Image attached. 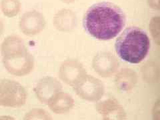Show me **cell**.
Returning <instances> with one entry per match:
<instances>
[{"label": "cell", "mask_w": 160, "mask_h": 120, "mask_svg": "<svg viewBox=\"0 0 160 120\" xmlns=\"http://www.w3.org/2000/svg\"><path fill=\"white\" fill-rule=\"evenodd\" d=\"M126 22L123 10L111 2H99L89 7L83 19L86 32L93 38L107 41L116 38Z\"/></svg>", "instance_id": "obj_1"}, {"label": "cell", "mask_w": 160, "mask_h": 120, "mask_svg": "<svg viewBox=\"0 0 160 120\" xmlns=\"http://www.w3.org/2000/svg\"><path fill=\"white\" fill-rule=\"evenodd\" d=\"M1 54L4 68L13 76H25L33 70L34 58L28 51L23 40L18 36L12 35L3 40Z\"/></svg>", "instance_id": "obj_2"}, {"label": "cell", "mask_w": 160, "mask_h": 120, "mask_svg": "<svg viewBox=\"0 0 160 120\" xmlns=\"http://www.w3.org/2000/svg\"><path fill=\"white\" fill-rule=\"evenodd\" d=\"M115 48L118 56L124 62L137 64L146 58L150 48V40L141 28H126L117 38Z\"/></svg>", "instance_id": "obj_3"}, {"label": "cell", "mask_w": 160, "mask_h": 120, "mask_svg": "<svg viewBox=\"0 0 160 120\" xmlns=\"http://www.w3.org/2000/svg\"><path fill=\"white\" fill-rule=\"evenodd\" d=\"M28 93L21 83L9 79L0 80V106L17 108L24 106Z\"/></svg>", "instance_id": "obj_4"}, {"label": "cell", "mask_w": 160, "mask_h": 120, "mask_svg": "<svg viewBox=\"0 0 160 120\" xmlns=\"http://www.w3.org/2000/svg\"><path fill=\"white\" fill-rule=\"evenodd\" d=\"M73 88L80 98L89 102L99 101L105 92L104 85L101 80L88 74Z\"/></svg>", "instance_id": "obj_5"}, {"label": "cell", "mask_w": 160, "mask_h": 120, "mask_svg": "<svg viewBox=\"0 0 160 120\" xmlns=\"http://www.w3.org/2000/svg\"><path fill=\"white\" fill-rule=\"evenodd\" d=\"M46 26L43 15L36 10L24 13L19 21V28L24 35L34 36L41 33Z\"/></svg>", "instance_id": "obj_6"}, {"label": "cell", "mask_w": 160, "mask_h": 120, "mask_svg": "<svg viewBox=\"0 0 160 120\" xmlns=\"http://www.w3.org/2000/svg\"><path fill=\"white\" fill-rule=\"evenodd\" d=\"M92 66L100 76L109 78L118 71L119 62L113 53L101 52L94 56L92 60Z\"/></svg>", "instance_id": "obj_7"}, {"label": "cell", "mask_w": 160, "mask_h": 120, "mask_svg": "<svg viewBox=\"0 0 160 120\" xmlns=\"http://www.w3.org/2000/svg\"><path fill=\"white\" fill-rule=\"evenodd\" d=\"M86 75V70L82 63L76 59L66 60L60 66L59 70V78L72 87Z\"/></svg>", "instance_id": "obj_8"}, {"label": "cell", "mask_w": 160, "mask_h": 120, "mask_svg": "<svg viewBox=\"0 0 160 120\" xmlns=\"http://www.w3.org/2000/svg\"><path fill=\"white\" fill-rule=\"evenodd\" d=\"M60 92H62V85L56 78L52 77L42 78L34 88V92L38 99L46 105Z\"/></svg>", "instance_id": "obj_9"}, {"label": "cell", "mask_w": 160, "mask_h": 120, "mask_svg": "<svg viewBox=\"0 0 160 120\" xmlns=\"http://www.w3.org/2000/svg\"><path fill=\"white\" fill-rule=\"evenodd\" d=\"M97 111L105 120H126V112L117 99L108 98L99 102L96 106Z\"/></svg>", "instance_id": "obj_10"}, {"label": "cell", "mask_w": 160, "mask_h": 120, "mask_svg": "<svg viewBox=\"0 0 160 120\" xmlns=\"http://www.w3.org/2000/svg\"><path fill=\"white\" fill-rule=\"evenodd\" d=\"M53 23L54 27L59 31L70 32L77 25L76 14L71 9H60L54 16Z\"/></svg>", "instance_id": "obj_11"}, {"label": "cell", "mask_w": 160, "mask_h": 120, "mask_svg": "<svg viewBox=\"0 0 160 120\" xmlns=\"http://www.w3.org/2000/svg\"><path fill=\"white\" fill-rule=\"evenodd\" d=\"M49 109L57 114L69 112L74 106V99L71 95L63 91L58 93L48 104Z\"/></svg>", "instance_id": "obj_12"}, {"label": "cell", "mask_w": 160, "mask_h": 120, "mask_svg": "<svg viewBox=\"0 0 160 120\" xmlns=\"http://www.w3.org/2000/svg\"><path fill=\"white\" fill-rule=\"evenodd\" d=\"M138 81L136 73L129 68L122 69L116 74L115 83L119 91L128 92L135 87Z\"/></svg>", "instance_id": "obj_13"}, {"label": "cell", "mask_w": 160, "mask_h": 120, "mask_svg": "<svg viewBox=\"0 0 160 120\" xmlns=\"http://www.w3.org/2000/svg\"><path fill=\"white\" fill-rule=\"evenodd\" d=\"M21 6L20 0H2L0 4L2 13L10 18L18 16L21 10Z\"/></svg>", "instance_id": "obj_14"}, {"label": "cell", "mask_w": 160, "mask_h": 120, "mask_svg": "<svg viewBox=\"0 0 160 120\" xmlns=\"http://www.w3.org/2000/svg\"><path fill=\"white\" fill-rule=\"evenodd\" d=\"M23 120H53L46 110L41 108H33L26 113Z\"/></svg>", "instance_id": "obj_15"}, {"label": "cell", "mask_w": 160, "mask_h": 120, "mask_svg": "<svg viewBox=\"0 0 160 120\" xmlns=\"http://www.w3.org/2000/svg\"><path fill=\"white\" fill-rule=\"evenodd\" d=\"M149 29L153 39L158 45L159 43V18L153 17L149 23Z\"/></svg>", "instance_id": "obj_16"}, {"label": "cell", "mask_w": 160, "mask_h": 120, "mask_svg": "<svg viewBox=\"0 0 160 120\" xmlns=\"http://www.w3.org/2000/svg\"><path fill=\"white\" fill-rule=\"evenodd\" d=\"M148 6L154 9H159V0H148Z\"/></svg>", "instance_id": "obj_17"}, {"label": "cell", "mask_w": 160, "mask_h": 120, "mask_svg": "<svg viewBox=\"0 0 160 120\" xmlns=\"http://www.w3.org/2000/svg\"><path fill=\"white\" fill-rule=\"evenodd\" d=\"M0 120H17L16 118L10 116H0Z\"/></svg>", "instance_id": "obj_18"}, {"label": "cell", "mask_w": 160, "mask_h": 120, "mask_svg": "<svg viewBox=\"0 0 160 120\" xmlns=\"http://www.w3.org/2000/svg\"><path fill=\"white\" fill-rule=\"evenodd\" d=\"M3 30H4V24L2 19L0 18V37L2 36V35L3 32Z\"/></svg>", "instance_id": "obj_19"}, {"label": "cell", "mask_w": 160, "mask_h": 120, "mask_svg": "<svg viewBox=\"0 0 160 120\" xmlns=\"http://www.w3.org/2000/svg\"><path fill=\"white\" fill-rule=\"evenodd\" d=\"M61 1L63 3H71L74 2H76V0H61Z\"/></svg>", "instance_id": "obj_20"}, {"label": "cell", "mask_w": 160, "mask_h": 120, "mask_svg": "<svg viewBox=\"0 0 160 120\" xmlns=\"http://www.w3.org/2000/svg\"><path fill=\"white\" fill-rule=\"evenodd\" d=\"M102 120H105V119H102Z\"/></svg>", "instance_id": "obj_21"}]
</instances>
